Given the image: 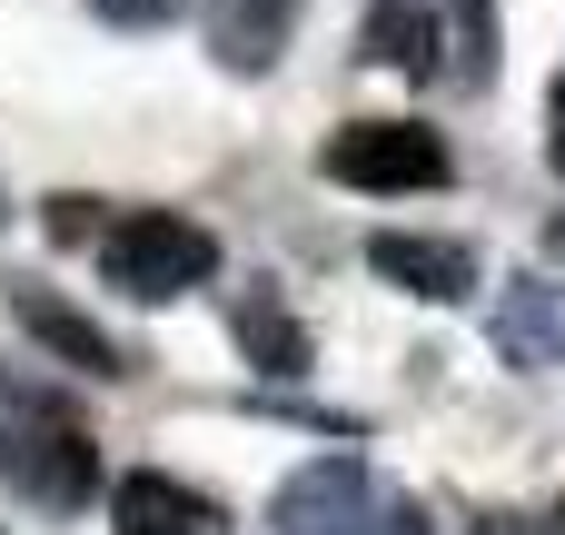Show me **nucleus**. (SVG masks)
<instances>
[{
	"label": "nucleus",
	"mask_w": 565,
	"mask_h": 535,
	"mask_svg": "<svg viewBox=\"0 0 565 535\" xmlns=\"http://www.w3.org/2000/svg\"><path fill=\"white\" fill-rule=\"evenodd\" d=\"M0 477H10L30 506L70 516V506L99 486V447H89V427H79L50 387L0 377Z\"/></svg>",
	"instance_id": "1"
},
{
	"label": "nucleus",
	"mask_w": 565,
	"mask_h": 535,
	"mask_svg": "<svg viewBox=\"0 0 565 535\" xmlns=\"http://www.w3.org/2000/svg\"><path fill=\"white\" fill-rule=\"evenodd\" d=\"M99 278L119 298H139V308H169V298L218 278V238L199 218H179V208H129V218L99 228Z\"/></svg>",
	"instance_id": "2"
},
{
	"label": "nucleus",
	"mask_w": 565,
	"mask_h": 535,
	"mask_svg": "<svg viewBox=\"0 0 565 535\" xmlns=\"http://www.w3.org/2000/svg\"><path fill=\"white\" fill-rule=\"evenodd\" d=\"M268 535H427L407 496H387L367 477V457H318L278 486L268 506Z\"/></svg>",
	"instance_id": "3"
},
{
	"label": "nucleus",
	"mask_w": 565,
	"mask_h": 535,
	"mask_svg": "<svg viewBox=\"0 0 565 535\" xmlns=\"http://www.w3.org/2000/svg\"><path fill=\"white\" fill-rule=\"evenodd\" d=\"M318 169L338 179V189H377V199H397V189H447V139L427 129V119H348L328 149H318Z\"/></svg>",
	"instance_id": "4"
},
{
	"label": "nucleus",
	"mask_w": 565,
	"mask_h": 535,
	"mask_svg": "<svg viewBox=\"0 0 565 535\" xmlns=\"http://www.w3.org/2000/svg\"><path fill=\"white\" fill-rule=\"evenodd\" d=\"M367 268H377L387 288H407V298H437V308H457V298L477 288V248H467V238H417V228L367 238Z\"/></svg>",
	"instance_id": "5"
},
{
	"label": "nucleus",
	"mask_w": 565,
	"mask_h": 535,
	"mask_svg": "<svg viewBox=\"0 0 565 535\" xmlns=\"http://www.w3.org/2000/svg\"><path fill=\"white\" fill-rule=\"evenodd\" d=\"M487 338H497L507 367H556L565 357V278H516V288L497 298Z\"/></svg>",
	"instance_id": "6"
},
{
	"label": "nucleus",
	"mask_w": 565,
	"mask_h": 535,
	"mask_svg": "<svg viewBox=\"0 0 565 535\" xmlns=\"http://www.w3.org/2000/svg\"><path fill=\"white\" fill-rule=\"evenodd\" d=\"M109 526L119 535H218V506L189 496L179 477H119L109 486Z\"/></svg>",
	"instance_id": "7"
},
{
	"label": "nucleus",
	"mask_w": 565,
	"mask_h": 535,
	"mask_svg": "<svg viewBox=\"0 0 565 535\" xmlns=\"http://www.w3.org/2000/svg\"><path fill=\"white\" fill-rule=\"evenodd\" d=\"M10 308H20V328H30V338H40V347H50L60 367H89V377H129V357H119V347H109V338H99L89 318H70V308H60L50 288H20Z\"/></svg>",
	"instance_id": "8"
},
{
	"label": "nucleus",
	"mask_w": 565,
	"mask_h": 535,
	"mask_svg": "<svg viewBox=\"0 0 565 535\" xmlns=\"http://www.w3.org/2000/svg\"><path fill=\"white\" fill-rule=\"evenodd\" d=\"M288 10H298V0H209L218 60H228V69H268L278 40H288Z\"/></svg>",
	"instance_id": "9"
},
{
	"label": "nucleus",
	"mask_w": 565,
	"mask_h": 535,
	"mask_svg": "<svg viewBox=\"0 0 565 535\" xmlns=\"http://www.w3.org/2000/svg\"><path fill=\"white\" fill-rule=\"evenodd\" d=\"M367 60H387V69H407V79H427V69H437V20H427V10H407V0H377V10H367Z\"/></svg>",
	"instance_id": "10"
},
{
	"label": "nucleus",
	"mask_w": 565,
	"mask_h": 535,
	"mask_svg": "<svg viewBox=\"0 0 565 535\" xmlns=\"http://www.w3.org/2000/svg\"><path fill=\"white\" fill-rule=\"evenodd\" d=\"M238 347H248V367H268V377H308V328H298L278 298H248V308H238Z\"/></svg>",
	"instance_id": "11"
},
{
	"label": "nucleus",
	"mask_w": 565,
	"mask_h": 535,
	"mask_svg": "<svg viewBox=\"0 0 565 535\" xmlns=\"http://www.w3.org/2000/svg\"><path fill=\"white\" fill-rule=\"evenodd\" d=\"M457 50H467V69H487V50H497V0H457Z\"/></svg>",
	"instance_id": "12"
},
{
	"label": "nucleus",
	"mask_w": 565,
	"mask_h": 535,
	"mask_svg": "<svg viewBox=\"0 0 565 535\" xmlns=\"http://www.w3.org/2000/svg\"><path fill=\"white\" fill-rule=\"evenodd\" d=\"M467 535H565V506H546V516H477Z\"/></svg>",
	"instance_id": "13"
},
{
	"label": "nucleus",
	"mask_w": 565,
	"mask_h": 535,
	"mask_svg": "<svg viewBox=\"0 0 565 535\" xmlns=\"http://www.w3.org/2000/svg\"><path fill=\"white\" fill-rule=\"evenodd\" d=\"M99 10H109V20H129V30H149V20H179L189 0H99Z\"/></svg>",
	"instance_id": "14"
},
{
	"label": "nucleus",
	"mask_w": 565,
	"mask_h": 535,
	"mask_svg": "<svg viewBox=\"0 0 565 535\" xmlns=\"http://www.w3.org/2000/svg\"><path fill=\"white\" fill-rule=\"evenodd\" d=\"M546 159H556V179H565V69H556V99H546Z\"/></svg>",
	"instance_id": "15"
}]
</instances>
